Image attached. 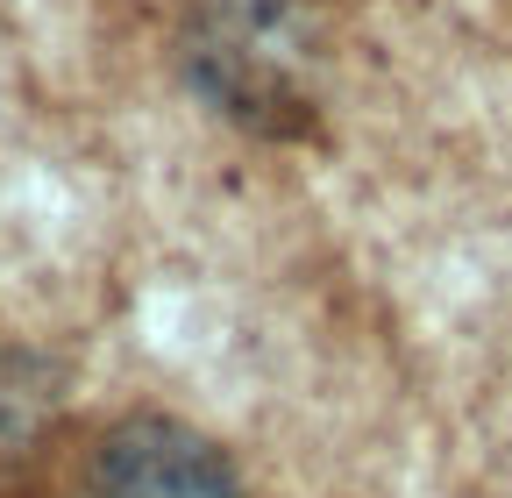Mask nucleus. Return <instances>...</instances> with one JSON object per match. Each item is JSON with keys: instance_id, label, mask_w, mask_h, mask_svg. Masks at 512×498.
Segmentation results:
<instances>
[{"instance_id": "obj_1", "label": "nucleus", "mask_w": 512, "mask_h": 498, "mask_svg": "<svg viewBox=\"0 0 512 498\" xmlns=\"http://www.w3.org/2000/svg\"><path fill=\"white\" fill-rule=\"evenodd\" d=\"M57 498H249L235 463L164 413H128L57 463Z\"/></svg>"}]
</instances>
